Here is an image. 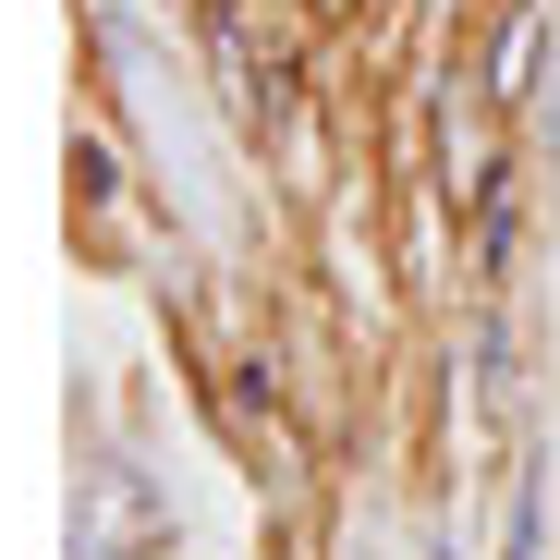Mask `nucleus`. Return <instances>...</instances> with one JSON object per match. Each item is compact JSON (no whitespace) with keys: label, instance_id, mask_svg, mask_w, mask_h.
I'll return each instance as SVG.
<instances>
[{"label":"nucleus","instance_id":"7ed1b4c3","mask_svg":"<svg viewBox=\"0 0 560 560\" xmlns=\"http://www.w3.org/2000/svg\"><path fill=\"white\" fill-rule=\"evenodd\" d=\"M512 560H536V488L512 500Z\"/></svg>","mask_w":560,"mask_h":560},{"label":"nucleus","instance_id":"f257e3e1","mask_svg":"<svg viewBox=\"0 0 560 560\" xmlns=\"http://www.w3.org/2000/svg\"><path fill=\"white\" fill-rule=\"evenodd\" d=\"M183 548V512L147 463H85L73 488V560H171Z\"/></svg>","mask_w":560,"mask_h":560},{"label":"nucleus","instance_id":"f03ea898","mask_svg":"<svg viewBox=\"0 0 560 560\" xmlns=\"http://www.w3.org/2000/svg\"><path fill=\"white\" fill-rule=\"evenodd\" d=\"M536 135L560 147V61H548V85H536Z\"/></svg>","mask_w":560,"mask_h":560}]
</instances>
